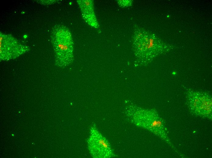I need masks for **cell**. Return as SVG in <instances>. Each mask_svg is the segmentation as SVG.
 I'll use <instances>...</instances> for the list:
<instances>
[{"instance_id":"cell-1","label":"cell","mask_w":212,"mask_h":158,"mask_svg":"<svg viewBox=\"0 0 212 158\" xmlns=\"http://www.w3.org/2000/svg\"><path fill=\"white\" fill-rule=\"evenodd\" d=\"M51 38L56 64L62 67L68 66L73 60V42L70 31L64 25H56L51 30Z\"/></svg>"},{"instance_id":"cell-2","label":"cell","mask_w":212,"mask_h":158,"mask_svg":"<svg viewBox=\"0 0 212 158\" xmlns=\"http://www.w3.org/2000/svg\"><path fill=\"white\" fill-rule=\"evenodd\" d=\"M154 38L149 37L142 30L137 29L134 33L133 47L137 62L140 64L148 61L158 53Z\"/></svg>"},{"instance_id":"cell-3","label":"cell","mask_w":212,"mask_h":158,"mask_svg":"<svg viewBox=\"0 0 212 158\" xmlns=\"http://www.w3.org/2000/svg\"><path fill=\"white\" fill-rule=\"evenodd\" d=\"M87 143L90 153L93 158H106L114 156L109 143L99 131L94 124L90 129Z\"/></svg>"},{"instance_id":"cell-4","label":"cell","mask_w":212,"mask_h":158,"mask_svg":"<svg viewBox=\"0 0 212 158\" xmlns=\"http://www.w3.org/2000/svg\"><path fill=\"white\" fill-rule=\"evenodd\" d=\"M30 50L29 46L22 44L12 35L0 32L1 61L15 59Z\"/></svg>"},{"instance_id":"cell-5","label":"cell","mask_w":212,"mask_h":158,"mask_svg":"<svg viewBox=\"0 0 212 158\" xmlns=\"http://www.w3.org/2000/svg\"><path fill=\"white\" fill-rule=\"evenodd\" d=\"M187 97L188 105L192 110L201 114H207L211 113L212 99L209 94L189 90L187 93Z\"/></svg>"},{"instance_id":"cell-6","label":"cell","mask_w":212,"mask_h":158,"mask_svg":"<svg viewBox=\"0 0 212 158\" xmlns=\"http://www.w3.org/2000/svg\"><path fill=\"white\" fill-rule=\"evenodd\" d=\"M76 2L80 8L83 19L91 27L98 29L99 25L94 12L93 1L77 0Z\"/></svg>"},{"instance_id":"cell-7","label":"cell","mask_w":212,"mask_h":158,"mask_svg":"<svg viewBox=\"0 0 212 158\" xmlns=\"http://www.w3.org/2000/svg\"><path fill=\"white\" fill-rule=\"evenodd\" d=\"M117 2L120 6L128 7L131 6L132 4L131 0H117Z\"/></svg>"},{"instance_id":"cell-8","label":"cell","mask_w":212,"mask_h":158,"mask_svg":"<svg viewBox=\"0 0 212 158\" xmlns=\"http://www.w3.org/2000/svg\"><path fill=\"white\" fill-rule=\"evenodd\" d=\"M27 37V36L26 35H24L23 36V37H24V38H25V39H26V38Z\"/></svg>"},{"instance_id":"cell-9","label":"cell","mask_w":212,"mask_h":158,"mask_svg":"<svg viewBox=\"0 0 212 158\" xmlns=\"http://www.w3.org/2000/svg\"><path fill=\"white\" fill-rule=\"evenodd\" d=\"M169 16V15H168V16H167V17H168Z\"/></svg>"}]
</instances>
